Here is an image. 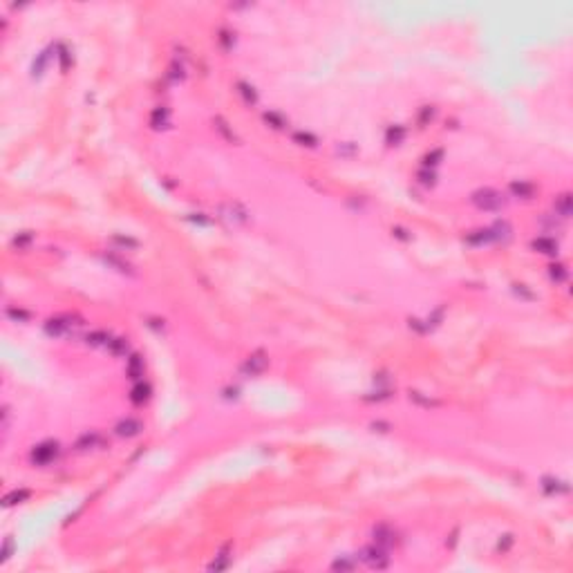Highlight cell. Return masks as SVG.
<instances>
[{
  "instance_id": "obj_7",
  "label": "cell",
  "mask_w": 573,
  "mask_h": 573,
  "mask_svg": "<svg viewBox=\"0 0 573 573\" xmlns=\"http://www.w3.org/2000/svg\"><path fill=\"white\" fill-rule=\"evenodd\" d=\"M372 535H374V542H377L379 546H383V549H390L392 544H397V533H394V528H390L387 524H379L372 531Z\"/></svg>"
},
{
  "instance_id": "obj_34",
  "label": "cell",
  "mask_w": 573,
  "mask_h": 573,
  "mask_svg": "<svg viewBox=\"0 0 573 573\" xmlns=\"http://www.w3.org/2000/svg\"><path fill=\"white\" fill-rule=\"evenodd\" d=\"M168 78H170V81H182V78H184V65L177 63V61H172L170 70H168Z\"/></svg>"
},
{
  "instance_id": "obj_41",
  "label": "cell",
  "mask_w": 573,
  "mask_h": 573,
  "mask_svg": "<svg viewBox=\"0 0 573 573\" xmlns=\"http://www.w3.org/2000/svg\"><path fill=\"white\" fill-rule=\"evenodd\" d=\"M29 242H32V233H23V235H16V238H14V246H18V249L27 246Z\"/></svg>"
},
{
  "instance_id": "obj_20",
  "label": "cell",
  "mask_w": 573,
  "mask_h": 573,
  "mask_svg": "<svg viewBox=\"0 0 573 573\" xmlns=\"http://www.w3.org/2000/svg\"><path fill=\"white\" fill-rule=\"evenodd\" d=\"M148 399H150V385H148V383H137L132 387V392H130V401L132 403L141 405L144 401H148Z\"/></svg>"
},
{
  "instance_id": "obj_46",
  "label": "cell",
  "mask_w": 573,
  "mask_h": 573,
  "mask_svg": "<svg viewBox=\"0 0 573 573\" xmlns=\"http://www.w3.org/2000/svg\"><path fill=\"white\" fill-rule=\"evenodd\" d=\"M405 233H408V231H405V229H401V226H397V229H392V235H397L399 240H403V242H408V240H410V235H405Z\"/></svg>"
},
{
  "instance_id": "obj_19",
  "label": "cell",
  "mask_w": 573,
  "mask_h": 573,
  "mask_svg": "<svg viewBox=\"0 0 573 573\" xmlns=\"http://www.w3.org/2000/svg\"><path fill=\"white\" fill-rule=\"evenodd\" d=\"M488 231H490V235H492V242H497V240H508V238H510V224H508V222H504V220L495 222V224H492Z\"/></svg>"
},
{
  "instance_id": "obj_4",
  "label": "cell",
  "mask_w": 573,
  "mask_h": 573,
  "mask_svg": "<svg viewBox=\"0 0 573 573\" xmlns=\"http://www.w3.org/2000/svg\"><path fill=\"white\" fill-rule=\"evenodd\" d=\"M361 560L365 562L369 569H385L390 564V556H387V549L374 544V546H365L361 551Z\"/></svg>"
},
{
  "instance_id": "obj_32",
  "label": "cell",
  "mask_w": 573,
  "mask_h": 573,
  "mask_svg": "<svg viewBox=\"0 0 573 573\" xmlns=\"http://www.w3.org/2000/svg\"><path fill=\"white\" fill-rule=\"evenodd\" d=\"M112 242H114L116 246H121V249H137V246H139L137 240H134V238H128V235H114Z\"/></svg>"
},
{
  "instance_id": "obj_30",
  "label": "cell",
  "mask_w": 573,
  "mask_h": 573,
  "mask_svg": "<svg viewBox=\"0 0 573 573\" xmlns=\"http://www.w3.org/2000/svg\"><path fill=\"white\" fill-rule=\"evenodd\" d=\"M403 137H405V128H401V126H394L387 130V144L390 146H397L399 141H403Z\"/></svg>"
},
{
  "instance_id": "obj_12",
  "label": "cell",
  "mask_w": 573,
  "mask_h": 573,
  "mask_svg": "<svg viewBox=\"0 0 573 573\" xmlns=\"http://www.w3.org/2000/svg\"><path fill=\"white\" fill-rule=\"evenodd\" d=\"M220 211L226 213V215H222V218H226L229 222H246L249 220V213H246L240 204H224Z\"/></svg>"
},
{
  "instance_id": "obj_42",
  "label": "cell",
  "mask_w": 573,
  "mask_h": 573,
  "mask_svg": "<svg viewBox=\"0 0 573 573\" xmlns=\"http://www.w3.org/2000/svg\"><path fill=\"white\" fill-rule=\"evenodd\" d=\"M58 49H61V54H58L61 67H63V70H67V67H70V49H67V47H58Z\"/></svg>"
},
{
  "instance_id": "obj_25",
  "label": "cell",
  "mask_w": 573,
  "mask_h": 573,
  "mask_svg": "<svg viewBox=\"0 0 573 573\" xmlns=\"http://www.w3.org/2000/svg\"><path fill=\"white\" fill-rule=\"evenodd\" d=\"M293 141H295V144H300V146H307V148H316L318 146V139L313 137L311 132H305V130L293 132Z\"/></svg>"
},
{
  "instance_id": "obj_24",
  "label": "cell",
  "mask_w": 573,
  "mask_h": 573,
  "mask_svg": "<svg viewBox=\"0 0 573 573\" xmlns=\"http://www.w3.org/2000/svg\"><path fill=\"white\" fill-rule=\"evenodd\" d=\"M556 213L560 215V218H564V220L571 215V195L569 193L560 195L556 200Z\"/></svg>"
},
{
  "instance_id": "obj_16",
  "label": "cell",
  "mask_w": 573,
  "mask_h": 573,
  "mask_svg": "<svg viewBox=\"0 0 573 573\" xmlns=\"http://www.w3.org/2000/svg\"><path fill=\"white\" fill-rule=\"evenodd\" d=\"M542 490H544L546 495H556V492H566L569 486H566V482H560V479H556V477H544L542 479Z\"/></svg>"
},
{
  "instance_id": "obj_17",
  "label": "cell",
  "mask_w": 573,
  "mask_h": 573,
  "mask_svg": "<svg viewBox=\"0 0 573 573\" xmlns=\"http://www.w3.org/2000/svg\"><path fill=\"white\" fill-rule=\"evenodd\" d=\"M29 497H32V490H27V488H16V490H11V492H7V495H5L3 504H5V506H14V504H21V502H25V500H29Z\"/></svg>"
},
{
  "instance_id": "obj_38",
  "label": "cell",
  "mask_w": 573,
  "mask_h": 573,
  "mask_svg": "<svg viewBox=\"0 0 573 573\" xmlns=\"http://www.w3.org/2000/svg\"><path fill=\"white\" fill-rule=\"evenodd\" d=\"M510 546H513V535H510V533H506V535H502V540H500V542H497V549H500V551L504 553V551H508V549H510Z\"/></svg>"
},
{
  "instance_id": "obj_18",
  "label": "cell",
  "mask_w": 573,
  "mask_h": 573,
  "mask_svg": "<svg viewBox=\"0 0 573 573\" xmlns=\"http://www.w3.org/2000/svg\"><path fill=\"white\" fill-rule=\"evenodd\" d=\"M238 92H240V96H242V101L246 103V106H255V103H258V92H255L253 85L240 81L238 83Z\"/></svg>"
},
{
  "instance_id": "obj_33",
  "label": "cell",
  "mask_w": 573,
  "mask_h": 573,
  "mask_svg": "<svg viewBox=\"0 0 573 573\" xmlns=\"http://www.w3.org/2000/svg\"><path fill=\"white\" fill-rule=\"evenodd\" d=\"M549 275H551V280L562 282V280L566 278V269H564V264H551V267H549Z\"/></svg>"
},
{
  "instance_id": "obj_29",
  "label": "cell",
  "mask_w": 573,
  "mask_h": 573,
  "mask_svg": "<svg viewBox=\"0 0 573 573\" xmlns=\"http://www.w3.org/2000/svg\"><path fill=\"white\" fill-rule=\"evenodd\" d=\"M108 349L110 352H112L114 356H123L128 352V341L126 338H112V341H110V345H108Z\"/></svg>"
},
{
  "instance_id": "obj_28",
  "label": "cell",
  "mask_w": 573,
  "mask_h": 573,
  "mask_svg": "<svg viewBox=\"0 0 573 573\" xmlns=\"http://www.w3.org/2000/svg\"><path fill=\"white\" fill-rule=\"evenodd\" d=\"M264 121H267L271 128H275V130H282V128L287 126L285 116L278 114V112H264Z\"/></svg>"
},
{
  "instance_id": "obj_36",
  "label": "cell",
  "mask_w": 573,
  "mask_h": 573,
  "mask_svg": "<svg viewBox=\"0 0 573 573\" xmlns=\"http://www.w3.org/2000/svg\"><path fill=\"white\" fill-rule=\"evenodd\" d=\"M417 177H419V182H421L423 186H434V180H437V177H434L432 170H419Z\"/></svg>"
},
{
  "instance_id": "obj_11",
  "label": "cell",
  "mask_w": 573,
  "mask_h": 573,
  "mask_svg": "<svg viewBox=\"0 0 573 573\" xmlns=\"http://www.w3.org/2000/svg\"><path fill=\"white\" fill-rule=\"evenodd\" d=\"M508 188H510V193H513V197H520V200H531V197L535 195V186L531 182H524V180L513 182Z\"/></svg>"
},
{
  "instance_id": "obj_35",
  "label": "cell",
  "mask_w": 573,
  "mask_h": 573,
  "mask_svg": "<svg viewBox=\"0 0 573 573\" xmlns=\"http://www.w3.org/2000/svg\"><path fill=\"white\" fill-rule=\"evenodd\" d=\"M441 157H443V150H432V152H428L426 157H423V166H426V168H430V166H437L441 162Z\"/></svg>"
},
{
  "instance_id": "obj_22",
  "label": "cell",
  "mask_w": 573,
  "mask_h": 573,
  "mask_svg": "<svg viewBox=\"0 0 573 573\" xmlns=\"http://www.w3.org/2000/svg\"><path fill=\"white\" fill-rule=\"evenodd\" d=\"M168 116H170V112H168V108H157V110H152V114H150V126L152 128H166L168 126Z\"/></svg>"
},
{
  "instance_id": "obj_37",
  "label": "cell",
  "mask_w": 573,
  "mask_h": 573,
  "mask_svg": "<svg viewBox=\"0 0 573 573\" xmlns=\"http://www.w3.org/2000/svg\"><path fill=\"white\" fill-rule=\"evenodd\" d=\"M336 152L343 157H349L356 152V144H341V146H336Z\"/></svg>"
},
{
  "instance_id": "obj_6",
  "label": "cell",
  "mask_w": 573,
  "mask_h": 573,
  "mask_svg": "<svg viewBox=\"0 0 573 573\" xmlns=\"http://www.w3.org/2000/svg\"><path fill=\"white\" fill-rule=\"evenodd\" d=\"M141 430H144V423L139 421V419H134V417H126V419H121L119 423H116V428H114V432L119 434V437H137Z\"/></svg>"
},
{
  "instance_id": "obj_31",
  "label": "cell",
  "mask_w": 573,
  "mask_h": 573,
  "mask_svg": "<svg viewBox=\"0 0 573 573\" xmlns=\"http://www.w3.org/2000/svg\"><path fill=\"white\" fill-rule=\"evenodd\" d=\"M334 571H354L356 569V560H349V558H338L334 564H331Z\"/></svg>"
},
{
  "instance_id": "obj_21",
  "label": "cell",
  "mask_w": 573,
  "mask_h": 573,
  "mask_svg": "<svg viewBox=\"0 0 573 573\" xmlns=\"http://www.w3.org/2000/svg\"><path fill=\"white\" fill-rule=\"evenodd\" d=\"M213 123H215V130H218L222 137H224L226 141H229V144H238V137H235V132L231 130L229 128V123H226L224 119H222V116H215L213 119Z\"/></svg>"
},
{
  "instance_id": "obj_40",
  "label": "cell",
  "mask_w": 573,
  "mask_h": 573,
  "mask_svg": "<svg viewBox=\"0 0 573 573\" xmlns=\"http://www.w3.org/2000/svg\"><path fill=\"white\" fill-rule=\"evenodd\" d=\"M513 291L520 295V298H526V300H533L535 295H533V291H528V289L524 287V285H513Z\"/></svg>"
},
{
  "instance_id": "obj_15",
  "label": "cell",
  "mask_w": 573,
  "mask_h": 573,
  "mask_svg": "<svg viewBox=\"0 0 573 573\" xmlns=\"http://www.w3.org/2000/svg\"><path fill=\"white\" fill-rule=\"evenodd\" d=\"M229 564H231V544H224V546H222V551L215 556V560L208 564V569H211V571H222V569H226Z\"/></svg>"
},
{
  "instance_id": "obj_47",
  "label": "cell",
  "mask_w": 573,
  "mask_h": 573,
  "mask_svg": "<svg viewBox=\"0 0 573 573\" xmlns=\"http://www.w3.org/2000/svg\"><path fill=\"white\" fill-rule=\"evenodd\" d=\"M372 428H374V430L379 428V432H387V430H390V426H387V423H372Z\"/></svg>"
},
{
  "instance_id": "obj_13",
  "label": "cell",
  "mask_w": 573,
  "mask_h": 573,
  "mask_svg": "<svg viewBox=\"0 0 573 573\" xmlns=\"http://www.w3.org/2000/svg\"><path fill=\"white\" fill-rule=\"evenodd\" d=\"M110 341H112V336H110V331H106V329L90 331V334L85 336V343L92 345V347H108Z\"/></svg>"
},
{
  "instance_id": "obj_14",
  "label": "cell",
  "mask_w": 573,
  "mask_h": 573,
  "mask_svg": "<svg viewBox=\"0 0 573 573\" xmlns=\"http://www.w3.org/2000/svg\"><path fill=\"white\" fill-rule=\"evenodd\" d=\"M126 374H128V379H132V381H139L141 377H144V361H141V356L132 354L130 359H128Z\"/></svg>"
},
{
  "instance_id": "obj_3",
  "label": "cell",
  "mask_w": 573,
  "mask_h": 573,
  "mask_svg": "<svg viewBox=\"0 0 573 573\" xmlns=\"http://www.w3.org/2000/svg\"><path fill=\"white\" fill-rule=\"evenodd\" d=\"M58 452H61V446L56 441H43V443H38V446L32 450L29 459H32L34 466H47V464H52V461L58 457Z\"/></svg>"
},
{
  "instance_id": "obj_43",
  "label": "cell",
  "mask_w": 573,
  "mask_h": 573,
  "mask_svg": "<svg viewBox=\"0 0 573 573\" xmlns=\"http://www.w3.org/2000/svg\"><path fill=\"white\" fill-rule=\"evenodd\" d=\"M11 551H14V540L9 538L7 542H5V546H3V553H0V560L5 562V560H7V558L11 556Z\"/></svg>"
},
{
  "instance_id": "obj_1",
  "label": "cell",
  "mask_w": 573,
  "mask_h": 573,
  "mask_svg": "<svg viewBox=\"0 0 573 573\" xmlns=\"http://www.w3.org/2000/svg\"><path fill=\"white\" fill-rule=\"evenodd\" d=\"M81 325H83V320L78 316H72V313H61V316H54V318L47 320V323H45V331H47V336L58 338V336H67L70 331H74L76 327H81Z\"/></svg>"
},
{
  "instance_id": "obj_23",
  "label": "cell",
  "mask_w": 573,
  "mask_h": 573,
  "mask_svg": "<svg viewBox=\"0 0 573 573\" xmlns=\"http://www.w3.org/2000/svg\"><path fill=\"white\" fill-rule=\"evenodd\" d=\"M466 242H468V244H472V246H482V244L492 242V235H490V231H488V229H482V231L470 233V235L466 238Z\"/></svg>"
},
{
  "instance_id": "obj_45",
  "label": "cell",
  "mask_w": 573,
  "mask_h": 573,
  "mask_svg": "<svg viewBox=\"0 0 573 573\" xmlns=\"http://www.w3.org/2000/svg\"><path fill=\"white\" fill-rule=\"evenodd\" d=\"M432 116H434V110H432V108H423L421 116H419V123H421V126H423V123H426L428 119H432Z\"/></svg>"
},
{
  "instance_id": "obj_2",
  "label": "cell",
  "mask_w": 573,
  "mask_h": 573,
  "mask_svg": "<svg viewBox=\"0 0 573 573\" xmlns=\"http://www.w3.org/2000/svg\"><path fill=\"white\" fill-rule=\"evenodd\" d=\"M472 204H475L479 211H500V208L506 204V200H504V195L500 193V190L495 188H479L472 193Z\"/></svg>"
},
{
  "instance_id": "obj_5",
  "label": "cell",
  "mask_w": 573,
  "mask_h": 573,
  "mask_svg": "<svg viewBox=\"0 0 573 573\" xmlns=\"http://www.w3.org/2000/svg\"><path fill=\"white\" fill-rule=\"evenodd\" d=\"M267 367H269V356L264 352H253L242 363L240 372H242L244 377H258V374H262Z\"/></svg>"
},
{
  "instance_id": "obj_39",
  "label": "cell",
  "mask_w": 573,
  "mask_h": 573,
  "mask_svg": "<svg viewBox=\"0 0 573 573\" xmlns=\"http://www.w3.org/2000/svg\"><path fill=\"white\" fill-rule=\"evenodd\" d=\"M7 316L14 318V320H29V311H25V309H14V307H11V309H7Z\"/></svg>"
},
{
  "instance_id": "obj_26",
  "label": "cell",
  "mask_w": 573,
  "mask_h": 573,
  "mask_svg": "<svg viewBox=\"0 0 573 573\" xmlns=\"http://www.w3.org/2000/svg\"><path fill=\"white\" fill-rule=\"evenodd\" d=\"M47 61H49V52H43V54H38V58L34 61V65H32V76L34 78H38L43 72H45V65H47Z\"/></svg>"
},
{
  "instance_id": "obj_8",
  "label": "cell",
  "mask_w": 573,
  "mask_h": 573,
  "mask_svg": "<svg viewBox=\"0 0 573 573\" xmlns=\"http://www.w3.org/2000/svg\"><path fill=\"white\" fill-rule=\"evenodd\" d=\"M101 446H103V437L98 432H85L74 443V448L78 452H88V450H94V448H101Z\"/></svg>"
},
{
  "instance_id": "obj_10",
  "label": "cell",
  "mask_w": 573,
  "mask_h": 573,
  "mask_svg": "<svg viewBox=\"0 0 573 573\" xmlns=\"http://www.w3.org/2000/svg\"><path fill=\"white\" fill-rule=\"evenodd\" d=\"M531 246L535 251H538V253H544V255H556L558 253V242L556 240H551V238H535L533 242H531Z\"/></svg>"
},
{
  "instance_id": "obj_9",
  "label": "cell",
  "mask_w": 573,
  "mask_h": 573,
  "mask_svg": "<svg viewBox=\"0 0 573 573\" xmlns=\"http://www.w3.org/2000/svg\"><path fill=\"white\" fill-rule=\"evenodd\" d=\"M103 262L108 264V267H112L114 271H119V273H126V275H134V269L130 262H126L123 258H119L116 253H103Z\"/></svg>"
},
{
  "instance_id": "obj_44",
  "label": "cell",
  "mask_w": 573,
  "mask_h": 573,
  "mask_svg": "<svg viewBox=\"0 0 573 573\" xmlns=\"http://www.w3.org/2000/svg\"><path fill=\"white\" fill-rule=\"evenodd\" d=\"M233 41H235V38H233V34H229V32H220V43H222V45H224L226 49L233 45Z\"/></svg>"
},
{
  "instance_id": "obj_27",
  "label": "cell",
  "mask_w": 573,
  "mask_h": 573,
  "mask_svg": "<svg viewBox=\"0 0 573 573\" xmlns=\"http://www.w3.org/2000/svg\"><path fill=\"white\" fill-rule=\"evenodd\" d=\"M410 401H414V403H419V405H423V408H437V405H439V401H437V399L423 397L421 392H410Z\"/></svg>"
}]
</instances>
